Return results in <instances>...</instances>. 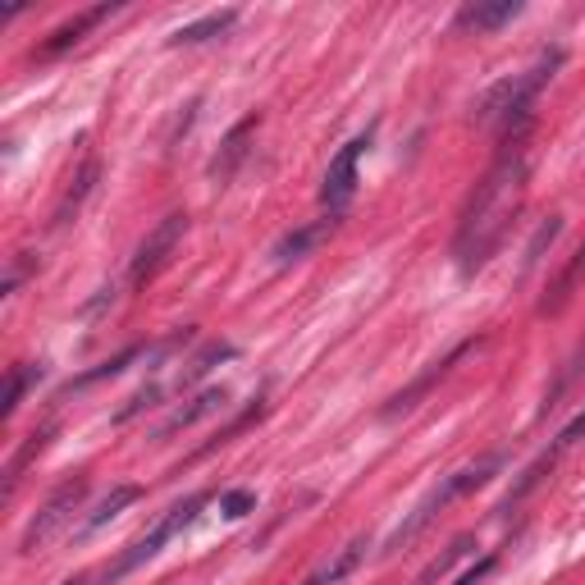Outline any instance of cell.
Masks as SVG:
<instances>
[{"instance_id":"cell-1","label":"cell","mask_w":585,"mask_h":585,"mask_svg":"<svg viewBox=\"0 0 585 585\" xmlns=\"http://www.w3.org/2000/svg\"><path fill=\"white\" fill-rule=\"evenodd\" d=\"M526 183H531V128L498 142V156L489 161L485 179L467 192L458 233H453V262H458L462 275L485 270L489 256L504 247L512 220L522 215Z\"/></svg>"},{"instance_id":"cell-2","label":"cell","mask_w":585,"mask_h":585,"mask_svg":"<svg viewBox=\"0 0 585 585\" xmlns=\"http://www.w3.org/2000/svg\"><path fill=\"white\" fill-rule=\"evenodd\" d=\"M558 64H562V51H539V60L531 64V69L512 74L504 82H494V88L475 101V124L494 128L498 142H504L508 133H522V128H531L535 101H539V92H545V82L554 78Z\"/></svg>"},{"instance_id":"cell-3","label":"cell","mask_w":585,"mask_h":585,"mask_svg":"<svg viewBox=\"0 0 585 585\" xmlns=\"http://www.w3.org/2000/svg\"><path fill=\"white\" fill-rule=\"evenodd\" d=\"M498 471H504V453H485V458H475L471 467H462V471L444 475V481H440L435 489H430V494L421 498L417 508H411V517H407V522H403L394 535H389V545H384L380 554H384V558H389V554H398V549L407 545V539H417V535H421L430 522H435V517H440V512L453 504V498H462V494H471V489L489 485Z\"/></svg>"},{"instance_id":"cell-4","label":"cell","mask_w":585,"mask_h":585,"mask_svg":"<svg viewBox=\"0 0 585 585\" xmlns=\"http://www.w3.org/2000/svg\"><path fill=\"white\" fill-rule=\"evenodd\" d=\"M206 504H211V494H206V489L188 494L183 504H175V508H169L165 517H156V526H151L147 535H138L133 545H128V549H124V554L111 562V568H101V572H88V576H78V581H69V585H97V581H119V576H128V572H138L142 562H151V558H156V554L169 545V539H175V535H183L192 522H198V512H202Z\"/></svg>"},{"instance_id":"cell-5","label":"cell","mask_w":585,"mask_h":585,"mask_svg":"<svg viewBox=\"0 0 585 585\" xmlns=\"http://www.w3.org/2000/svg\"><path fill=\"white\" fill-rule=\"evenodd\" d=\"M371 128L366 133H357V138H348L339 151H334V161H330V169H325V183H320V206H325V215L330 220H339L343 211L353 206V198H357V183H361V156L371 151Z\"/></svg>"},{"instance_id":"cell-6","label":"cell","mask_w":585,"mask_h":585,"mask_svg":"<svg viewBox=\"0 0 585 585\" xmlns=\"http://www.w3.org/2000/svg\"><path fill=\"white\" fill-rule=\"evenodd\" d=\"M82 498H88V481H64L47 504H41V512L33 517V522L24 526V539H18V554H37L47 549L51 539L74 522V512L82 508Z\"/></svg>"},{"instance_id":"cell-7","label":"cell","mask_w":585,"mask_h":585,"mask_svg":"<svg viewBox=\"0 0 585 585\" xmlns=\"http://www.w3.org/2000/svg\"><path fill=\"white\" fill-rule=\"evenodd\" d=\"M183 233H188V215H183V211L165 215V220L142 238V247H138V256H133V270H128V284H133V289L151 284V279H156V275L169 266V256H175V247L183 243Z\"/></svg>"},{"instance_id":"cell-8","label":"cell","mask_w":585,"mask_h":585,"mask_svg":"<svg viewBox=\"0 0 585 585\" xmlns=\"http://www.w3.org/2000/svg\"><path fill=\"white\" fill-rule=\"evenodd\" d=\"M475 348V339H467V343H458V348H453L444 361H435V366H430V371L425 376H417V380H411V389H403V394L398 398H389V407H384V421H394L398 417V411H411V407H417V398H425L430 394V389H435V380H444L448 371H453V366H458L467 353Z\"/></svg>"},{"instance_id":"cell-9","label":"cell","mask_w":585,"mask_h":585,"mask_svg":"<svg viewBox=\"0 0 585 585\" xmlns=\"http://www.w3.org/2000/svg\"><path fill=\"white\" fill-rule=\"evenodd\" d=\"M252 133H256V115H247L243 124L229 128V138L220 142V156L211 161V183H215V188H225V183L233 179V169L247 161V138H252Z\"/></svg>"},{"instance_id":"cell-10","label":"cell","mask_w":585,"mask_h":585,"mask_svg":"<svg viewBox=\"0 0 585 585\" xmlns=\"http://www.w3.org/2000/svg\"><path fill=\"white\" fill-rule=\"evenodd\" d=\"M526 5L522 0H475V5H462L458 10V28H471V33H494L512 24L517 14H522Z\"/></svg>"},{"instance_id":"cell-11","label":"cell","mask_w":585,"mask_h":585,"mask_svg":"<svg viewBox=\"0 0 585 585\" xmlns=\"http://www.w3.org/2000/svg\"><path fill=\"white\" fill-rule=\"evenodd\" d=\"M97 179H101V161H97V156H88V161H82V165H78V175L69 179V188H64V198H60L55 215H51V225H55V229H64V225H69V220H74V215L82 211V202H88V198H92V188H97Z\"/></svg>"},{"instance_id":"cell-12","label":"cell","mask_w":585,"mask_h":585,"mask_svg":"<svg viewBox=\"0 0 585 585\" xmlns=\"http://www.w3.org/2000/svg\"><path fill=\"white\" fill-rule=\"evenodd\" d=\"M330 229H334V220L325 215V220H316V225H302V229H293V233H284L275 243V266H293V262H302V256H311L325 238H330Z\"/></svg>"},{"instance_id":"cell-13","label":"cell","mask_w":585,"mask_h":585,"mask_svg":"<svg viewBox=\"0 0 585 585\" xmlns=\"http://www.w3.org/2000/svg\"><path fill=\"white\" fill-rule=\"evenodd\" d=\"M119 5H97V10H82L78 18H69V24H60L47 41H41V55H60V51H69V47H78L82 37H88L97 24H105V18H111Z\"/></svg>"},{"instance_id":"cell-14","label":"cell","mask_w":585,"mask_h":585,"mask_svg":"<svg viewBox=\"0 0 585 585\" xmlns=\"http://www.w3.org/2000/svg\"><path fill=\"white\" fill-rule=\"evenodd\" d=\"M229 403V394H225V384H211V389H202L198 398H192L188 407H179V411H169L165 417V425H161V435H175V430H188V425H198V421H206V417H215Z\"/></svg>"},{"instance_id":"cell-15","label":"cell","mask_w":585,"mask_h":585,"mask_svg":"<svg viewBox=\"0 0 585 585\" xmlns=\"http://www.w3.org/2000/svg\"><path fill=\"white\" fill-rule=\"evenodd\" d=\"M138 498H142V489H138V485H115V489L105 494L101 504H97V508L88 512V522L78 526V539H88V535H92V531H101L105 522H115V517H119L124 508H133Z\"/></svg>"},{"instance_id":"cell-16","label":"cell","mask_w":585,"mask_h":585,"mask_svg":"<svg viewBox=\"0 0 585 585\" xmlns=\"http://www.w3.org/2000/svg\"><path fill=\"white\" fill-rule=\"evenodd\" d=\"M568 448H572V444H568V440H562V435H558L549 453H539V458H535V462H531V467L522 471V481H517V485H512V494L504 498V512H512L517 504H522V498H526V494H531V489H535V485H539V481H545V475L554 471V462H558V458H562V453H568Z\"/></svg>"},{"instance_id":"cell-17","label":"cell","mask_w":585,"mask_h":585,"mask_svg":"<svg viewBox=\"0 0 585 585\" xmlns=\"http://www.w3.org/2000/svg\"><path fill=\"white\" fill-rule=\"evenodd\" d=\"M238 24V10H220V14H206L198 24H183L175 37H169V47H198V41H211V37H225L229 28Z\"/></svg>"},{"instance_id":"cell-18","label":"cell","mask_w":585,"mask_h":585,"mask_svg":"<svg viewBox=\"0 0 585 585\" xmlns=\"http://www.w3.org/2000/svg\"><path fill=\"white\" fill-rule=\"evenodd\" d=\"M581 279H585V243L576 247V256L568 262V270L558 275L554 293H549L545 302H539V311H545V316H558V311H562V307H568V302H572V293H576V284H581Z\"/></svg>"},{"instance_id":"cell-19","label":"cell","mask_w":585,"mask_h":585,"mask_svg":"<svg viewBox=\"0 0 585 585\" xmlns=\"http://www.w3.org/2000/svg\"><path fill=\"white\" fill-rule=\"evenodd\" d=\"M51 435H55V430H51V425H47V430H37V435H28V444H24V448H18V453H14V458H10V467H5V494H14V485H18V481H24V471H28V462L37 458V453H41V448H47V444H51Z\"/></svg>"},{"instance_id":"cell-20","label":"cell","mask_w":585,"mask_h":585,"mask_svg":"<svg viewBox=\"0 0 585 585\" xmlns=\"http://www.w3.org/2000/svg\"><path fill=\"white\" fill-rule=\"evenodd\" d=\"M361 549H366V545H361V539H357V545H348V549H343V554L334 558V562H325V568H320L316 576H307V581H302V585H339V581L348 576V572L357 568V562H361Z\"/></svg>"},{"instance_id":"cell-21","label":"cell","mask_w":585,"mask_h":585,"mask_svg":"<svg viewBox=\"0 0 585 585\" xmlns=\"http://www.w3.org/2000/svg\"><path fill=\"white\" fill-rule=\"evenodd\" d=\"M41 371H37V366H14V371H10V389H5V407H0V411H5V417H14V411H18V403H24V394H28V384L37 380Z\"/></svg>"},{"instance_id":"cell-22","label":"cell","mask_w":585,"mask_h":585,"mask_svg":"<svg viewBox=\"0 0 585 585\" xmlns=\"http://www.w3.org/2000/svg\"><path fill=\"white\" fill-rule=\"evenodd\" d=\"M471 545H475L471 535H458V539H453V545H448V554H444V558H435V562H430V568L421 572V581H417V585H430L435 576H444V572H448V562H458V558H462Z\"/></svg>"},{"instance_id":"cell-23","label":"cell","mask_w":585,"mask_h":585,"mask_svg":"<svg viewBox=\"0 0 585 585\" xmlns=\"http://www.w3.org/2000/svg\"><path fill=\"white\" fill-rule=\"evenodd\" d=\"M220 512L238 522V517L256 512V494H252V489H229V494H220Z\"/></svg>"},{"instance_id":"cell-24","label":"cell","mask_w":585,"mask_h":585,"mask_svg":"<svg viewBox=\"0 0 585 585\" xmlns=\"http://www.w3.org/2000/svg\"><path fill=\"white\" fill-rule=\"evenodd\" d=\"M562 233V220H558V215H549V225H539V233H535V243L526 247V270L539 262V252H545L549 243H554V238Z\"/></svg>"},{"instance_id":"cell-25","label":"cell","mask_w":585,"mask_h":585,"mask_svg":"<svg viewBox=\"0 0 585 585\" xmlns=\"http://www.w3.org/2000/svg\"><path fill=\"white\" fill-rule=\"evenodd\" d=\"M133 357H138V348H128V353H119L115 361H105V366H97V371H88V376H78L74 384H92V380H105V376H119V371H124V366H128V361H133Z\"/></svg>"},{"instance_id":"cell-26","label":"cell","mask_w":585,"mask_h":585,"mask_svg":"<svg viewBox=\"0 0 585 585\" xmlns=\"http://www.w3.org/2000/svg\"><path fill=\"white\" fill-rule=\"evenodd\" d=\"M494 572V554H485L481 562H475V568H467L458 581H453V585H485V576Z\"/></svg>"}]
</instances>
